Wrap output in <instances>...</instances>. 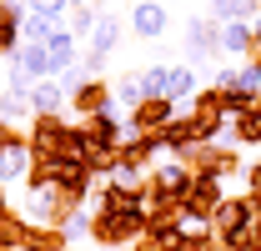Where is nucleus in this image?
Returning a JSON list of instances; mask_svg holds the SVG:
<instances>
[{"label": "nucleus", "mask_w": 261, "mask_h": 251, "mask_svg": "<svg viewBox=\"0 0 261 251\" xmlns=\"http://www.w3.org/2000/svg\"><path fill=\"white\" fill-rule=\"evenodd\" d=\"M25 116H35V106H31V91H10L5 86V95H0V121H25Z\"/></svg>", "instance_id": "ddd939ff"}, {"label": "nucleus", "mask_w": 261, "mask_h": 251, "mask_svg": "<svg viewBox=\"0 0 261 251\" xmlns=\"http://www.w3.org/2000/svg\"><path fill=\"white\" fill-rule=\"evenodd\" d=\"M196 91H201V86H196V70H191V65H171V101L181 106V101H191Z\"/></svg>", "instance_id": "dca6fc26"}, {"label": "nucleus", "mask_w": 261, "mask_h": 251, "mask_svg": "<svg viewBox=\"0 0 261 251\" xmlns=\"http://www.w3.org/2000/svg\"><path fill=\"white\" fill-rule=\"evenodd\" d=\"M45 51H50V76H65V70H75V65H81V45H75V35L65 31V26L50 31Z\"/></svg>", "instance_id": "0eeeda50"}, {"label": "nucleus", "mask_w": 261, "mask_h": 251, "mask_svg": "<svg viewBox=\"0 0 261 251\" xmlns=\"http://www.w3.org/2000/svg\"><path fill=\"white\" fill-rule=\"evenodd\" d=\"M116 101H121V106H130V111H136V106L146 101V95H141V76H136V70L116 81Z\"/></svg>", "instance_id": "6ab92c4d"}, {"label": "nucleus", "mask_w": 261, "mask_h": 251, "mask_svg": "<svg viewBox=\"0 0 261 251\" xmlns=\"http://www.w3.org/2000/svg\"><path fill=\"white\" fill-rule=\"evenodd\" d=\"M25 141H31V151H35V166L40 161H56L70 146V126H65V116H31Z\"/></svg>", "instance_id": "f257e3e1"}, {"label": "nucleus", "mask_w": 261, "mask_h": 251, "mask_svg": "<svg viewBox=\"0 0 261 251\" xmlns=\"http://www.w3.org/2000/svg\"><path fill=\"white\" fill-rule=\"evenodd\" d=\"M236 76H241V65H221L211 86H216V91H236Z\"/></svg>", "instance_id": "aec40b11"}, {"label": "nucleus", "mask_w": 261, "mask_h": 251, "mask_svg": "<svg viewBox=\"0 0 261 251\" xmlns=\"http://www.w3.org/2000/svg\"><path fill=\"white\" fill-rule=\"evenodd\" d=\"M166 5H176V0H166Z\"/></svg>", "instance_id": "a878e982"}, {"label": "nucleus", "mask_w": 261, "mask_h": 251, "mask_svg": "<svg viewBox=\"0 0 261 251\" xmlns=\"http://www.w3.org/2000/svg\"><path fill=\"white\" fill-rule=\"evenodd\" d=\"M206 56H221V26H216L211 15L186 26V65L206 61Z\"/></svg>", "instance_id": "39448f33"}, {"label": "nucleus", "mask_w": 261, "mask_h": 251, "mask_svg": "<svg viewBox=\"0 0 261 251\" xmlns=\"http://www.w3.org/2000/svg\"><path fill=\"white\" fill-rule=\"evenodd\" d=\"M31 171H35V151H31V141L10 126L0 136V186H20V181H31Z\"/></svg>", "instance_id": "f03ea898"}, {"label": "nucleus", "mask_w": 261, "mask_h": 251, "mask_svg": "<svg viewBox=\"0 0 261 251\" xmlns=\"http://www.w3.org/2000/svg\"><path fill=\"white\" fill-rule=\"evenodd\" d=\"M116 106V86H106L100 76H91L86 86H75V95H70V111L86 121V116H100V111H111Z\"/></svg>", "instance_id": "20e7f679"}, {"label": "nucleus", "mask_w": 261, "mask_h": 251, "mask_svg": "<svg viewBox=\"0 0 261 251\" xmlns=\"http://www.w3.org/2000/svg\"><path fill=\"white\" fill-rule=\"evenodd\" d=\"M25 10H31V15H45V20H56V26H65L70 0H25Z\"/></svg>", "instance_id": "a211bd4d"}, {"label": "nucleus", "mask_w": 261, "mask_h": 251, "mask_svg": "<svg viewBox=\"0 0 261 251\" xmlns=\"http://www.w3.org/2000/svg\"><path fill=\"white\" fill-rule=\"evenodd\" d=\"M141 95L146 101H171V65H151V70H141Z\"/></svg>", "instance_id": "4468645a"}, {"label": "nucleus", "mask_w": 261, "mask_h": 251, "mask_svg": "<svg viewBox=\"0 0 261 251\" xmlns=\"http://www.w3.org/2000/svg\"><path fill=\"white\" fill-rule=\"evenodd\" d=\"M91 5H100V10H106V5H111V0H91Z\"/></svg>", "instance_id": "5701e85b"}, {"label": "nucleus", "mask_w": 261, "mask_h": 251, "mask_svg": "<svg viewBox=\"0 0 261 251\" xmlns=\"http://www.w3.org/2000/svg\"><path fill=\"white\" fill-rule=\"evenodd\" d=\"M31 106H35V116H65L70 91H65L61 81H35L31 86Z\"/></svg>", "instance_id": "6e6552de"}, {"label": "nucleus", "mask_w": 261, "mask_h": 251, "mask_svg": "<svg viewBox=\"0 0 261 251\" xmlns=\"http://www.w3.org/2000/svg\"><path fill=\"white\" fill-rule=\"evenodd\" d=\"M91 226H96V206H91V201H81V206H75V211L61 221L65 246H70V241H81V236H91Z\"/></svg>", "instance_id": "f8f14e48"}, {"label": "nucleus", "mask_w": 261, "mask_h": 251, "mask_svg": "<svg viewBox=\"0 0 261 251\" xmlns=\"http://www.w3.org/2000/svg\"><path fill=\"white\" fill-rule=\"evenodd\" d=\"M70 5H86V0H70Z\"/></svg>", "instance_id": "b1692460"}, {"label": "nucleus", "mask_w": 261, "mask_h": 251, "mask_svg": "<svg viewBox=\"0 0 261 251\" xmlns=\"http://www.w3.org/2000/svg\"><path fill=\"white\" fill-rule=\"evenodd\" d=\"M50 31H56V20H45V15H25V20H20V45H25V40L40 45V40H50Z\"/></svg>", "instance_id": "f3484780"}, {"label": "nucleus", "mask_w": 261, "mask_h": 251, "mask_svg": "<svg viewBox=\"0 0 261 251\" xmlns=\"http://www.w3.org/2000/svg\"><path fill=\"white\" fill-rule=\"evenodd\" d=\"M221 51L251 61V56H256V31H251V20H231V26H221Z\"/></svg>", "instance_id": "1a4fd4ad"}, {"label": "nucleus", "mask_w": 261, "mask_h": 251, "mask_svg": "<svg viewBox=\"0 0 261 251\" xmlns=\"http://www.w3.org/2000/svg\"><path fill=\"white\" fill-rule=\"evenodd\" d=\"M0 10H5V0H0Z\"/></svg>", "instance_id": "393cba45"}, {"label": "nucleus", "mask_w": 261, "mask_h": 251, "mask_svg": "<svg viewBox=\"0 0 261 251\" xmlns=\"http://www.w3.org/2000/svg\"><path fill=\"white\" fill-rule=\"evenodd\" d=\"M96 20H100V10L91 5V0L65 10V31H70V35H91V31H96Z\"/></svg>", "instance_id": "2eb2a0df"}, {"label": "nucleus", "mask_w": 261, "mask_h": 251, "mask_svg": "<svg viewBox=\"0 0 261 251\" xmlns=\"http://www.w3.org/2000/svg\"><path fill=\"white\" fill-rule=\"evenodd\" d=\"M176 116H181V106H176V101H166V95H161V101H141V106L130 111L126 131H166Z\"/></svg>", "instance_id": "423d86ee"}, {"label": "nucleus", "mask_w": 261, "mask_h": 251, "mask_svg": "<svg viewBox=\"0 0 261 251\" xmlns=\"http://www.w3.org/2000/svg\"><path fill=\"white\" fill-rule=\"evenodd\" d=\"M251 31H256V51H261V15H256V20H251Z\"/></svg>", "instance_id": "4be33fe9"}, {"label": "nucleus", "mask_w": 261, "mask_h": 251, "mask_svg": "<svg viewBox=\"0 0 261 251\" xmlns=\"http://www.w3.org/2000/svg\"><path fill=\"white\" fill-rule=\"evenodd\" d=\"M5 61H15V65H25L35 81H50V51H45V40L35 45V40H25L15 56H5Z\"/></svg>", "instance_id": "9d476101"}, {"label": "nucleus", "mask_w": 261, "mask_h": 251, "mask_svg": "<svg viewBox=\"0 0 261 251\" xmlns=\"http://www.w3.org/2000/svg\"><path fill=\"white\" fill-rule=\"evenodd\" d=\"M121 45V20L111 15V10H100V20H96V31H91V45L86 51H96V56H111Z\"/></svg>", "instance_id": "9b49d317"}, {"label": "nucleus", "mask_w": 261, "mask_h": 251, "mask_svg": "<svg viewBox=\"0 0 261 251\" xmlns=\"http://www.w3.org/2000/svg\"><path fill=\"white\" fill-rule=\"evenodd\" d=\"M246 191L261 196V161H256V166H246Z\"/></svg>", "instance_id": "412c9836"}, {"label": "nucleus", "mask_w": 261, "mask_h": 251, "mask_svg": "<svg viewBox=\"0 0 261 251\" xmlns=\"http://www.w3.org/2000/svg\"><path fill=\"white\" fill-rule=\"evenodd\" d=\"M130 31L141 35V40H161V35L171 31L166 0H141V5H130Z\"/></svg>", "instance_id": "7ed1b4c3"}]
</instances>
